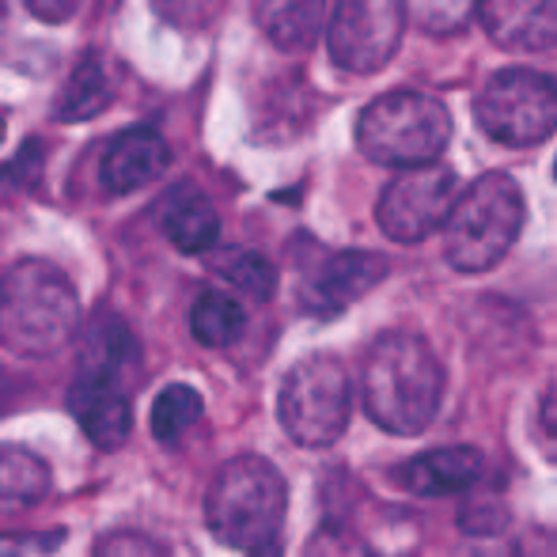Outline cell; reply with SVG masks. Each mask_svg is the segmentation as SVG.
I'll list each match as a JSON object with an SVG mask.
<instances>
[{"label":"cell","mask_w":557,"mask_h":557,"mask_svg":"<svg viewBox=\"0 0 557 557\" xmlns=\"http://www.w3.org/2000/svg\"><path fill=\"white\" fill-rule=\"evenodd\" d=\"M53 490V470L38 451L23 444L0 447V493L4 505H38Z\"/></svg>","instance_id":"obj_18"},{"label":"cell","mask_w":557,"mask_h":557,"mask_svg":"<svg viewBox=\"0 0 557 557\" xmlns=\"http://www.w3.org/2000/svg\"><path fill=\"white\" fill-rule=\"evenodd\" d=\"M360 156L380 168H425L444 156L451 140V111L444 99L413 88H391L360 107L352 122Z\"/></svg>","instance_id":"obj_6"},{"label":"cell","mask_w":557,"mask_h":557,"mask_svg":"<svg viewBox=\"0 0 557 557\" xmlns=\"http://www.w3.org/2000/svg\"><path fill=\"white\" fill-rule=\"evenodd\" d=\"M288 516V482L265 455L243 451L227 459L206 490V528L227 550L281 554Z\"/></svg>","instance_id":"obj_3"},{"label":"cell","mask_w":557,"mask_h":557,"mask_svg":"<svg viewBox=\"0 0 557 557\" xmlns=\"http://www.w3.org/2000/svg\"><path fill=\"white\" fill-rule=\"evenodd\" d=\"M485 474V455L474 444H444L406 459L395 470V482L413 497H459L474 490Z\"/></svg>","instance_id":"obj_14"},{"label":"cell","mask_w":557,"mask_h":557,"mask_svg":"<svg viewBox=\"0 0 557 557\" xmlns=\"http://www.w3.org/2000/svg\"><path fill=\"white\" fill-rule=\"evenodd\" d=\"M46 140L38 137H27L20 148H15V156L4 163V186H12V190H30V186L42 183V168H46Z\"/></svg>","instance_id":"obj_23"},{"label":"cell","mask_w":557,"mask_h":557,"mask_svg":"<svg viewBox=\"0 0 557 557\" xmlns=\"http://www.w3.org/2000/svg\"><path fill=\"white\" fill-rule=\"evenodd\" d=\"M459 190V175L447 163L410 168L383 186L380 201H375V224L391 243H403V247L425 243L444 227Z\"/></svg>","instance_id":"obj_11"},{"label":"cell","mask_w":557,"mask_h":557,"mask_svg":"<svg viewBox=\"0 0 557 557\" xmlns=\"http://www.w3.org/2000/svg\"><path fill=\"white\" fill-rule=\"evenodd\" d=\"M201 413H206V398H201L198 387H190V383H168V387L156 395L152 418H148L156 444L183 441V436L201 421Z\"/></svg>","instance_id":"obj_21"},{"label":"cell","mask_w":557,"mask_h":557,"mask_svg":"<svg viewBox=\"0 0 557 557\" xmlns=\"http://www.w3.org/2000/svg\"><path fill=\"white\" fill-rule=\"evenodd\" d=\"M243 326H247V311L224 288H206L190 308V334L206 349H227L239 342Z\"/></svg>","instance_id":"obj_19"},{"label":"cell","mask_w":557,"mask_h":557,"mask_svg":"<svg viewBox=\"0 0 557 557\" xmlns=\"http://www.w3.org/2000/svg\"><path fill=\"white\" fill-rule=\"evenodd\" d=\"M508 523H512V512H508L500 493H470V500L459 508V528L474 539L500 535V531H508Z\"/></svg>","instance_id":"obj_22"},{"label":"cell","mask_w":557,"mask_h":557,"mask_svg":"<svg viewBox=\"0 0 557 557\" xmlns=\"http://www.w3.org/2000/svg\"><path fill=\"white\" fill-rule=\"evenodd\" d=\"M300 265V281H296V300H300L304 315L311 319H337L364 300L372 288H380L391 273L387 255L380 250H308L296 258Z\"/></svg>","instance_id":"obj_10"},{"label":"cell","mask_w":557,"mask_h":557,"mask_svg":"<svg viewBox=\"0 0 557 557\" xmlns=\"http://www.w3.org/2000/svg\"><path fill=\"white\" fill-rule=\"evenodd\" d=\"M474 122L505 148H535L557 129V84L539 69H497L474 96Z\"/></svg>","instance_id":"obj_8"},{"label":"cell","mask_w":557,"mask_h":557,"mask_svg":"<svg viewBox=\"0 0 557 557\" xmlns=\"http://www.w3.org/2000/svg\"><path fill=\"white\" fill-rule=\"evenodd\" d=\"M114 99V84H111V69H107L103 53L99 50H84L76 58L69 81L61 84L58 99H53V117L61 125H76V122H91L111 107Z\"/></svg>","instance_id":"obj_16"},{"label":"cell","mask_w":557,"mask_h":557,"mask_svg":"<svg viewBox=\"0 0 557 557\" xmlns=\"http://www.w3.org/2000/svg\"><path fill=\"white\" fill-rule=\"evenodd\" d=\"M27 8H30V15H35V20L65 23V20H73L76 8H81V4H73V0H30Z\"/></svg>","instance_id":"obj_27"},{"label":"cell","mask_w":557,"mask_h":557,"mask_svg":"<svg viewBox=\"0 0 557 557\" xmlns=\"http://www.w3.org/2000/svg\"><path fill=\"white\" fill-rule=\"evenodd\" d=\"M528 221V198L508 171H485L462 186L444 221V262L455 273H490L508 258Z\"/></svg>","instance_id":"obj_5"},{"label":"cell","mask_w":557,"mask_h":557,"mask_svg":"<svg viewBox=\"0 0 557 557\" xmlns=\"http://www.w3.org/2000/svg\"><path fill=\"white\" fill-rule=\"evenodd\" d=\"M221 255H209V270L221 273L232 288H239L243 296L250 300L265 304L277 296L281 285V273L262 250H250V247H216Z\"/></svg>","instance_id":"obj_20"},{"label":"cell","mask_w":557,"mask_h":557,"mask_svg":"<svg viewBox=\"0 0 557 557\" xmlns=\"http://www.w3.org/2000/svg\"><path fill=\"white\" fill-rule=\"evenodd\" d=\"M69 539V531H50V535H4V554H53Z\"/></svg>","instance_id":"obj_26"},{"label":"cell","mask_w":557,"mask_h":557,"mask_svg":"<svg viewBox=\"0 0 557 557\" xmlns=\"http://www.w3.org/2000/svg\"><path fill=\"white\" fill-rule=\"evenodd\" d=\"M156 227L178 255H213L221 247V213L198 183L183 178L156 201Z\"/></svg>","instance_id":"obj_13"},{"label":"cell","mask_w":557,"mask_h":557,"mask_svg":"<svg viewBox=\"0 0 557 557\" xmlns=\"http://www.w3.org/2000/svg\"><path fill=\"white\" fill-rule=\"evenodd\" d=\"M474 15L505 53H543L557 38V4L550 0H478Z\"/></svg>","instance_id":"obj_15"},{"label":"cell","mask_w":557,"mask_h":557,"mask_svg":"<svg viewBox=\"0 0 557 557\" xmlns=\"http://www.w3.org/2000/svg\"><path fill=\"white\" fill-rule=\"evenodd\" d=\"M171 145L156 125H129L107 140L99 156V190L107 198H125L133 190H145L168 171Z\"/></svg>","instance_id":"obj_12"},{"label":"cell","mask_w":557,"mask_h":557,"mask_svg":"<svg viewBox=\"0 0 557 557\" xmlns=\"http://www.w3.org/2000/svg\"><path fill=\"white\" fill-rule=\"evenodd\" d=\"M352 418L349 368L334 352L300 357L277 387V421L296 447H331L345 436Z\"/></svg>","instance_id":"obj_7"},{"label":"cell","mask_w":557,"mask_h":557,"mask_svg":"<svg viewBox=\"0 0 557 557\" xmlns=\"http://www.w3.org/2000/svg\"><path fill=\"white\" fill-rule=\"evenodd\" d=\"M421 27L433 30V35H447V30H467L474 4H421Z\"/></svg>","instance_id":"obj_24"},{"label":"cell","mask_w":557,"mask_h":557,"mask_svg":"<svg viewBox=\"0 0 557 557\" xmlns=\"http://www.w3.org/2000/svg\"><path fill=\"white\" fill-rule=\"evenodd\" d=\"M406 20H410V4H403V0H342V4H331V20H326L331 61L352 76L380 73L403 46Z\"/></svg>","instance_id":"obj_9"},{"label":"cell","mask_w":557,"mask_h":557,"mask_svg":"<svg viewBox=\"0 0 557 557\" xmlns=\"http://www.w3.org/2000/svg\"><path fill=\"white\" fill-rule=\"evenodd\" d=\"M81 326V296L61 265L20 258L0 277V342L12 357H53Z\"/></svg>","instance_id":"obj_4"},{"label":"cell","mask_w":557,"mask_h":557,"mask_svg":"<svg viewBox=\"0 0 557 557\" xmlns=\"http://www.w3.org/2000/svg\"><path fill=\"white\" fill-rule=\"evenodd\" d=\"M447 391L441 352L418 331H383L360 364L364 413L387 436H421L436 421Z\"/></svg>","instance_id":"obj_2"},{"label":"cell","mask_w":557,"mask_h":557,"mask_svg":"<svg viewBox=\"0 0 557 557\" xmlns=\"http://www.w3.org/2000/svg\"><path fill=\"white\" fill-rule=\"evenodd\" d=\"M168 554V546L156 543L148 535H137V531H114V535L99 539L96 543V554Z\"/></svg>","instance_id":"obj_25"},{"label":"cell","mask_w":557,"mask_h":557,"mask_svg":"<svg viewBox=\"0 0 557 557\" xmlns=\"http://www.w3.org/2000/svg\"><path fill=\"white\" fill-rule=\"evenodd\" d=\"M140 383H145V352L137 331L111 308L96 311L84 323L65 406L99 451H114L129 441L133 395Z\"/></svg>","instance_id":"obj_1"},{"label":"cell","mask_w":557,"mask_h":557,"mask_svg":"<svg viewBox=\"0 0 557 557\" xmlns=\"http://www.w3.org/2000/svg\"><path fill=\"white\" fill-rule=\"evenodd\" d=\"M255 8V23L265 30L277 50L285 53H308L319 42V30L326 23V8L323 0H288V4H265L258 0Z\"/></svg>","instance_id":"obj_17"}]
</instances>
